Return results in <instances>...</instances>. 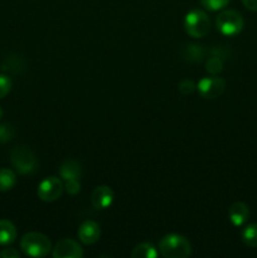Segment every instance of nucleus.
<instances>
[{"label":"nucleus","mask_w":257,"mask_h":258,"mask_svg":"<svg viewBox=\"0 0 257 258\" xmlns=\"http://www.w3.org/2000/svg\"><path fill=\"white\" fill-rule=\"evenodd\" d=\"M159 253L165 258H186L190 256L191 246L181 234L170 233L159 242Z\"/></svg>","instance_id":"nucleus-1"},{"label":"nucleus","mask_w":257,"mask_h":258,"mask_svg":"<svg viewBox=\"0 0 257 258\" xmlns=\"http://www.w3.org/2000/svg\"><path fill=\"white\" fill-rule=\"evenodd\" d=\"M20 249L25 256L42 258L45 257L52 249V243L47 236L38 232H30L20 239Z\"/></svg>","instance_id":"nucleus-2"},{"label":"nucleus","mask_w":257,"mask_h":258,"mask_svg":"<svg viewBox=\"0 0 257 258\" xmlns=\"http://www.w3.org/2000/svg\"><path fill=\"white\" fill-rule=\"evenodd\" d=\"M82 174L81 164L75 159H68L63 161L59 168V175L65 181V189L70 196H76L81 190L80 178Z\"/></svg>","instance_id":"nucleus-3"},{"label":"nucleus","mask_w":257,"mask_h":258,"mask_svg":"<svg viewBox=\"0 0 257 258\" xmlns=\"http://www.w3.org/2000/svg\"><path fill=\"white\" fill-rule=\"evenodd\" d=\"M184 28L186 34L193 38H203L211 29V20L206 12L201 9H194L185 15Z\"/></svg>","instance_id":"nucleus-4"},{"label":"nucleus","mask_w":257,"mask_h":258,"mask_svg":"<svg viewBox=\"0 0 257 258\" xmlns=\"http://www.w3.org/2000/svg\"><path fill=\"white\" fill-rule=\"evenodd\" d=\"M217 29L226 37H234L239 34L244 27L242 15L236 10H223L216 19Z\"/></svg>","instance_id":"nucleus-5"},{"label":"nucleus","mask_w":257,"mask_h":258,"mask_svg":"<svg viewBox=\"0 0 257 258\" xmlns=\"http://www.w3.org/2000/svg\"><path fill=\"white\" fill-rule=\"evenodd\" d=\"M10 161L15 170L22 175L32 174L37 168V158L28 146H17L10 154Z\"/></svg>","instance_id":"nucleus-6"},{"label":"nucleus","mask_w":257,"mask_h":258,"mask_svg":"<svg viewBox=\"0 0 257 258\" xmlns=\"http://www.w3.org/2000/svg\"><path fill=\"white\" fill-rule=\"evenodd\" d=\"M63 190H65L63 181L57 176H49V178H45L44 180L40 181L37 189V194L40 201L50 203V202L59 199L62 197Z\"/></svg>","instance_id":"nucleus-7"},{"label":"nucleus","mask_w":257,"mask_h":258,"mask_svg":"<svg viewBox=\"0 0 257 258\" xmlns=\"http://www.w3.org/2000/svg\"><path fill=\"white\" fill-rule=\"evenodd\" d=\"M197 90L203 98L213 100V98H218L219 96L223 95L224 90H226V82L223 78L212 75L211 77L202 78L197 85Z\"/></svg>","instance_id":"nucleus-8"},{"label":"nucleus","mask_w":257,"mask_h":258,"mask_svg":"<svg viewBox=\"0 0 257 258\" xmlns=\"http://www.w3.org/2000/svg\"><path fill=\"white\" fill-rule=\"evenodd\" d=\"M52 256L54 258H82L83 249L78 242L71 238H63L55 243Z\"/></svg>","instance_id":"nucleus-9"},{"label":"nucleus","mask_w":257,"mask_h":258,"mask_svg":"<svg viewBox=\"0 0 257 258\" xmlns=\"http://www.w3.org/2000/svg\"><path fill=\"white\" fill-rule=\"evenodd\" d=\"M77 236L78 239H80L83 244H86V246L95 244L96 242L100 239L101 236L100 226L93 221L83 222L80 226V228H78Z\"/></svg>","instance_id":"nucleus-10"},{"label":"nucleus","mask_w":257,"mask_h":258,"mask_svg":"<svg viewBox=\"0 0 257 258\" xmlns=\"http://www.w3.org/2000/svg\"><path fill=\"white\" fill-rule=\"evenodd\" d=\"M91 202H92V206L96 209H107L108 207H111L113 202V191L110 186L107 185H100L92 191V196H91Z\"/></svg>","instance_id":"nucleus-11"},{"label":"nucleus","mask_w":257,"mask_h":258,"mask_svg":"<svg viewBox=\"0 0 257 258\" xmlns=\"http://www.w3.org/2000/svg\"><path fill=\"white\" fill-rule=\"evenodd\" d=\"M228 217L229 221L234 227L243 226L249 218L248 206L246 203H242V202H236V203L229 207Z\"/></svg>","instance_id":"nucleus-12"},{"label":"nucleus","mask_w":257,"mask_h":258,"mask_svg":"<svg viewBox=\"0 0 257 258\" xmlns=\"http://www.w3.org/2000/svg\"><path fill=\"white\" fill-rule=\"evenodd\" d=\"M17 238V228L14 224L8 219L0 221V244L8 246L12 244Z\"/></svg>","instance_id":"nucleus-13"},{"label":"nucleus","mask_w":257,"mask_h":258,"mask_svg":"<svg viewBox=\"0 0 257 258\" xmlns=\"http://www.w3.org/2000/svg\"><path fill=\"white\" fill-rule=\"evenodd\" d=\"M159 254V251L153 243L144 242V243L138 244L131 252L133 258H156Z\"/></svg>","instance_id":"nucleus-14"},{"label":"nucleus","mask_w":257,"mask_h":258,"mask_svg":"<svg viewBox=\"0 0 257 258\" xmlns=\"http://www.w3.org/2000/svg\"><path fill=\"white\" fill-rule=\"evenodd\" d=\"M242 241L246 246L257 248V223L248 224L242 229Z\"/></svg>","instance_id":"nucleus-15"},{"label":"nucleus","mask_w":257,"mask_h":258,"mask_svg":"<svg viewBox=\"0 0 257 258\" xmlns=\"http://www.w3.org/2000/svg\"><path fill=\"white\" fill-rule=\"evenodd\" d=\"M17 183V175L10 169H0V191H8Z\"/></svg>","instance_id":"nucleus-16"},{"label":"nucleus","mask_w":257,"mask_h":258,"mask_svg":"<svg viewBox=\"0 0 257 258\" xmlns=\"http://www.w3.org/2000/svg\"><path fill=\"white\" fill-rule=\"evenodd\" d=\"M184 57H185L186 60H190V62H201L204 57V49L201 45L189 44L186 45Z\"/></svg>","instance_id":"nucleus-17"},{"label":"nucleus","mask_w":257,"mask_h":258,"mask_svg":"<svg viewBox=\"0 0 257 258\" xmlns=\"http://www.w3.org/2000/svg\"><path fill=\"white\" fill-rule=\"evenodd\" d=\"M206 70L207 72H209L211 75L217 76L218 73H221L223 71V59L217 55H212L207 59L206 62Z\"/></svg>","instance_id":"nucleus-18"},{"label":"nucleus","mask_w":257,"mask_h":258,"mask_svg":"<svg viewBox=\"0 0 257 258\" xmlns=\"http://www.w3.org/2000/svg\"><path fill=\"white\" fill-rule=\"evenodd\" d=\"M231 0H201V4L206 8L207 10L211 12H217L223 8H226L229 4Z\"/></svg>","instance_id":"nucleus-19"},{"label":"nucleus","mask_w":257,"mask_h":258,"mask_svg":"<svg viewBox=\"0 0 257 258\" xmlns=\"http://www.w3.org/2000/svg\"><path fill=\"white\" fill-rule=\"evenodd\" d=\"M15 130L10 123H2L0 125V144H7L14 138Z\"/></svg>","instance_id":"nucleus-20"},{"label":"nucleus","mask_w":257,"mask_h":258,"mask_svg":"<svg viewBox=\"0 0 257 258\" xmlns=\"http://www.w3.org/2000/svg\"><path fill=\"white\" fill-rule=\"evenodd\" d=\"M13 82L9 76L0 73V98H4L12 91Z\"/></svg>","instance_id":"nucleus-21"},{"label":"nucleus","mask_w":257,"mask_h":258,"mask_svg":"<svg viewBox=\"0 0 257 258\" xmlns=\"http://www.w3.org/2000/svg\"><path fill=\"white\" fill-rule=\"evenodd\" d=\"M178 90L181 95H191L197 90V85L189 78H184L179 82Z\"/></svg>","instance_id":"nucleus-22"},{"label":"nucleus","mask_w":257,"mask_h":258,"mask_svg":"<svg viewBox=\"0 0 257 258\" xmlns=\"http://www.w3.org/2000/svg\"><path fill=\"white\" fill-rule=\"evenodd\" d=\"M20 253L14 248H5L0 252V258H19Z\"/></svg>","instance_id":"nucleus-23"},{"label":"nucleus","mask_w":257,"mask_h":258,"mask_svg":"<svg viewBox=\"0 0 257 258\" xmlns=\"http://www.w3.org/2000/svg\"><path fill=\"white\" fill-rule=\"evenodd\" d=\"M244 7L251 12H257V0H242Z\"/></svg>","instance_id":"nucleus-24"},{"label":"nucleus","mask_w":257,"mask_h":258,"mask_svg":"<svg viewBox=\"0 0 257 258\" xmlns=\"http://www.w3.org/2000/svg\"><path fill=\"white\" fill-rule=\"evenodd\" d=\"M2 117H3V110L2 107H0V120H2Z\"/></svg>","instance_id":"nucleus-25"}]
</instances>
